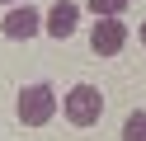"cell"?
Here are the masks:
<instances>
[{
	"instance_id": "7",
	"label": "cell",
	"mask_w": 146,
	"mask_h": 141,
	"mask_svg": "<svg viewBox=\"0 0 146 141\" xmlns=\"http://www.w3.org/2000/svg\"><path fill=\"white\" fill-rule=\"evenodd\" d=\"M123 141H146V113H127V122H123Z\"/></svg>"
},
{
	"instance_id": "6",
	"label": "cell",
	"mask_w": 146,
	"mask_h": 141,
	"mask_svg": "<svg viewBox=\"0 0 146 141\" xmlns=\"http://www.w3.org/2000/svg\"><path fill=\"white\" fill-rule=\"evenodd\" d=\"M127 0H90V14L94 19H123Z\"/></svg>"
},
{
	"instance_id": "2",
	"label": "cell",
	"mask_w": 146,
	"mask_h": 141,
	"mask_svg": "<svg viewBox=\"0 0 146 141\" xmlns=\"http://www.w3.org/2000/svg\"><path fill=\"white\" fill-rule=\"evenodd\" d=\"M61 118H66L71 127H94V122L104 118V94H99V85H71V89L61 94Z\"/></svg>"
},
{
	"instance_id": "8",
	"label": "cell",
	"mask_w": 146,
	"mask_h": 141,
	"mask_svg": "<svg viewBox=\"0 0 146 141\" xmlns=\"http://www.w3.org/2000/svg\"><path fill=\"white\" fill-rule=\"evenodd\" d=\"M137 38H141V47H146V19H141V28H137Z\"/></svg>"
},
{
	"instance_id": "1",
	"label": "cell",
	"mask_w": 146,
	"mask_h": 141,
	"mask_svg": "<svg viewBox=\"0 0 146 141\" xmlns=\"http://www.w3.org/2000/svg\"><path fill=\"white\" fill-rule=\"evenodd\" d=\"M14 118H19L24 127H42V122H52V118H57V89H52L47 80L19 85V94H14Z\"/></svg>"
},
{
	"instance_id": "4",
	"label": "cell",
	"mask_w": 146,
	"mask_h": 141,
	"mask_svg": "<svg viewBox=\"0 0 146 141\" xmlns=\"http://www.w3.org/2000/svg\"><path fill=\"white\" fill-rule=\"evenodd\" d=\"M127 42V24L123 19H94L90 24V52L94 56H118Z\"/></svg>"
},
{
	"instance_id": "3",
	"label": "cell",
	"mask_w": 146,
	"mask_h": 141,
	"mask_svg": "<svg viewBox=\"0 0 146 141\" xmlns=\"http://www.w3.org/2000/svg\"><path fill=\"white\" fill-rule=\"evenodd\" d=\"M0 33L10 38V42H29L33 33H42V14L33 5H10L5 19H0Z\"/></svg>"
},
{
	"instance_id": "9",
	"label": "cell",
	"mask_w": 146,
	"mask_h": 141,
	"mask_svg": "<svg viewBox=\"0 0 146 141\" xmlns=\"http://www.w3.org/2000/svg\"><path fill=\"white\" fill-rule=\"evenodd\" d=\"M0 5H5V9H10V5H24V0H0Z\"/></svg>"
},
{
	"instance_id": "5",
	"label": "cell",
	"mask_w": 146,
	"mask_h": 141,
	"mask_svg": "<svg viewBox=\"0 0 146 141\" xmlns=\"http://www.w3.org/2000/svg\"><path fill=\"white\" fill-rule=\"evenodd\" d=\"M76 28H80V5L76 0H52V9L42 14V33L61 42V38H71Z\"/></svg>"
}]
</instances>
